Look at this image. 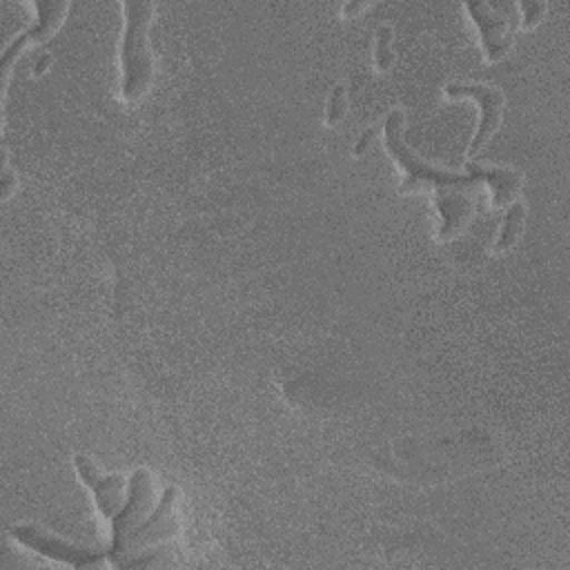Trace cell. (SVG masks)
I'll return each mask as SVG.
<instances>
[{"label": "cell", "mask_w": 570, "mask_h": 570, "mask_svg": "<svg viewBox=\"0 0 570 570\" xmlns=\"http://www.w3.org/2000/svg\"><path fill=\"white\" fill-rule=\"evenodd\" d=\"M122 38H120V96L127 102L142 98L154 80V53L149 45V27L154 20V2L125 0Z\"/></svg>", "instance_id": "1"}, {"label": "cell", "mask_w": 570, "mask_h": 570, "mask_svg": "<svg viewBox=\"0 0 570 570\" xmlns=\"http://www.w3.org/2000/svg\"><path fill=\"white\" fill-rule=\"evenodd\" d=\"M403 131H405V111L394 107L392 111H387V116L383 120V140H385L387 154L403 169V180L399 187L401 194L414 191L421 187H476V183L472 178H468V174L452 171V169H445V167L423 160L405 142Z\"/></svg>", "instance_id": "2"}, {"label": "cell", "mask_w": 570, "mask_h": 570, "mask_svg": "<svg viewBox=\"0 0 570 570\" xmlns=\"http://www.w3.org/2000/svg\"><path fill=\"white\" fill-rule=\"evenodd\" d=\"M151 510H154V481H151V474H149L147 468H136L131 472V476L127 479L125 503L118 510V514L109 521L111 539H109V546H107V557H109V563L114 568L122 559L129 537L147 519V514Z\"/></svg>", "instance_id": "3"}, {"label": "cell", "mask_w": 570, "mask_h": 570, "mask_svg": "<svg viewBox=\"0 0 570 570\" xmlns=\"http://www.w3.org/2000/svg\"><path fill=\"white\" fill-rule=\"evenodd\" d=\"M9 534L24 548H29L36 554H42L51 561L73 566V568H100L102 563H109L107 548H89L73 541H67L49 530H45L38 523H18L9 530Z\"/></svg>", "instance_id": "4"}, {"label": "cell", "mask_w": 570, "mask_h": 570, "mask_svg": "<svg viewBox=\"0 0 570 570\" xmlns=\"http://www.w3.org/2000/svg\"><path fill=\"white\" fill-rule=\"evenodd\" d=\"M465 9L479 29L483 51L488 60H501L510 53L514 42V29L519 24L517 4L512 2H485L468 0Z\"/></svg>", "instance_id": "5"}, {"label": "cell", "mask_w": 570, "mask_h": 570, "mask_svg": "<svg viewBox=\"0 0 570 570\" xmlns=\"http://www.w3.org/2000/svg\"><path fill=\"white\" fill-rule=\"evenodd\" d=\"M445 96L450 98H472L479 105V125L474 129V136L468 145V160H472L483 145L494 136V131L501 125L503 118V91L488 82H468V80H452L443 87Z\"/></svg>", "instance_id": "6"}, {"label": "cell", "mask_w": 570, "mask_h": 570, "mask_svg": "<svg viewBox=\"0 0 570 570\" xmlns=\"http://www.w3.org/2000/svg\"><path fill=\"white\" fill-rule=\"evenodd\" d=\"M176 501H178V490L174 485H167L160 494V501L154 505V510L147 514V519L134 530V534L127 541L125 554L118 561L116 568H122V563L138 554L145 552L149 548H156L160 543H165L167 539L178 534V519H176Z\"/></svg>", "instance_id": "7"}, {"label": "cell", "mask_w": 570, "mask_h": 570, "mask_svg": "<svg viewBox=\"0 0 570 570\" xmlns=\"http://www.w3.org/2000/svg\"><path fill=\"white\" fill-rule=\"evenodd\" d=\"M33 9H36L33 20L22 31H18L2 49V56H0L2 73H9L11 62L18 58V53L24 47L53 36V31L62 24L65 13L69 11V2H65V0H36Z\"/></svg>", "instance_id": "8"}, {"label": "cell", "mask_w": 570, "mask_h": 570, "mask_svg": "<svg viewBox=\"0 0 570 570\" xmlns=\"http://www.w3.org/2000/svg\"><path fill=\"white\" fill-rule=\"evenodd\" d=\"M73 468L80 481L91 490L100 514L111 521L125 503L127 479L122 474H105L87 454L73 456Z\"/></svg>", "instance_id": "9"}, {"label": "cell", "mask_w": 570, "mask_h": 570, "mask_svg": "<svg viewBox=\"0 0 570 570\" xmlns=\"http://www.w3.org/2000/svg\"><path fill=\"white\" fill-rule=\"evenodd\" d=\"M476 187H434V205L439 212V240L459 236L474 214Z\"/></svg>", "instance_id": "10"}, {"label": "cell", "mask_w": 570, "mask_h": 570, "mask_svg": "<svg viewBox=\"0 0 570 570\" xmlns=\"http://www.w3.org/2000/svg\"><path fill=\"white\" fill-rule=\"evenodd\" d=\"M465 174L474 183H485L492 191V207H505L512 200H517V194L523 185L521 171L512 167H501V165H481L474 160L465 163Z\"/></svg>", "instance_id": "11"}, {"label": "cell", "mask_w": 570, "mask_h": 570, "mask_svg": "<svg viewBox=\"0 0 570 570\" xmlns=\"http://www.w3.org/2000/svg\"><path fill=\"white\" fill-rule=\"evenodd\" d=\"M525 227V205L521 200H512L503 214L501 229L497 234V240L492 245L494 252H505L521 238V232Z\"/></svg>", "instance_id": "12"}, {"label": "cell", "mask_w": 570, "mask_h": 570, "mask_svg": "<svg viewBox=\"0 0 570 570\" xmlns=\"http://www.w3.org/2000/svg\"><path fill=\"white\" fill-rule=\"evenodd\" d=\"M374 36H376V42H374V65H376L379 71H385L394 62V49H392L394 29H392V24L383 22V24L376 27Z\"/></svg>", "instance_id": "13"}, {"label": "cell", "mask_w": 570, "mask_h": 570, "mask_svg": "<svg viewBox=\"0 0 570 570\" xmlns=\"http://www.w3.org/2000/svg\"><path fill=\"white\" fill-rule=\"evenodd\" d=\"M347 111V91L343 85H334L327 98V107H325V122L332 127L336 125Z\"/></svg>", "instance_id": "14"}, {"label": "cell", "mask_w": 570, "mask_h": 570, "mask_svg": "<svg viewBox=\"0 0 570 570\" xmlns=\"http://www.w3.org/2000/svg\"><path fill=\"white\" fill-rule=\"evenodd\" d=\"M519 9H521L519 24L534 27L541 20V16L546 13V2L543 0H521Z\"/></svg>", "instance_id": "15"}, {"label": "cell", "mask_w": 570, "mask_h": 570, "mask_svg": "<svg viewBox=\"0 0 570 570\" xmlns=\"http://www.w3.org/2000/svg\"><path fill=\"white\" fill-rule=\"evenodd\" d=\"M0 185H2V198H9L13 187L18 185V176L9 165V154H7L4 145H2V178H0Z\"/></svg>", "instance_id": "16"}, {"label": "cell", "mask_w": 570, "mask_h": 570, "mask_svg": "<svg viewBox=\"0 0 570 570\" xmlns=\"http://www.w3.org/2000/svg\"><path fill=\"white\" fill-rule=\"evenodd\" d=\"M376 136H379V127H367V129H363L361 136H358L356 142H354V147H352V154H354V156H363V154L370 149V145L374 142Z\"/></svg>", "instance_id": "17"}, {"label": "cell", "mask_w": 570, "mask_h": 570, "mask_svg": "<svg viewBox=\"0 0 570 570\" xmlns=\"http://www.w3.org/2000/svg\"><path fill=\"white\" fill-rule=\"evenodd\" d=\"M51 62H53V56H51L49 51H40V53L33 58V73H36V76H42V73L49 69Z\"/></svg>", "instance_id": "18"}, {"label": "cell", "mask_w": 570, "mask_h": 570, "mask_svg": "<svg viewBox=\"0 0 570 570\" xmlns=\"http://www.w3.org/2000/svg\"><path fill=\"white\" fill-rule=\"evenodd\" d=\"M365 7H367L365 0H350V2L343 4V13H345V16H352V13H358V11L365 9Z\"/></svg>", "instance_id": "19"}]
</instances>
